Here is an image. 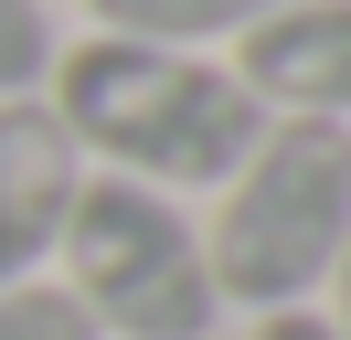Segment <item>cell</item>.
Returning <instances> with one entry per match:
<instances>
[{"mask_svg": "<svg viewBox=\"0 0 351 340\" xmlns=\"http://www.w3.org/2000/svg\"><path fill=\"white\" fill-rule=\"evenodd\" d=\"M43 106L64 117L75 160L107 181L149 191H223L234 160L266 138V106L245 96V75L192 42H138V32H75L43 75Z\"/></svg>", "mask_w": 351, "mask_h": 340, "instance_id": "cell-1", "label": "cell"}, {"mask_svg": "<svg viewBox=\"0 0 351 340\" xmlns=\"http://www.w3.org/2000/svg\"><path fill=\"white\" fill-rule=\"evenodd\" d=\"M213 298L223 308H319L330 266L351 255V127L319 117H266V138L213 191Z\"/></svg>", "mask_w": 351, "mask_h": 340, "instance_id": "cell-2", "label": "cell"}, {"mask_svg": "<svg viewBox=\"0 0 351 340\" xmlns=\"http://www.w3.org/2000/svg\"><path fill=\"white\" fill-rule=\"evenodd\" d=\"M53 276L96 319V340H213V319H223L213 255H202V212L181 191L107 181V170H86V191H75Z\"/></svg>", "mask_w": 351, "mask_h": 340, "instance_id": "cell-3", "label": "cell"}, {"mask_svg": "<svg viewBox=\"0 0 351 340\" xmlns=\"http://www.w3.org/2000/svg\"><path fill=\"white\" fill-rule=\"evenodd\" d=\"M75 191H86V160H75L64 117L43 96H0V287L53 276Z\"/></svg>", "mask_w": 351, "mask_h": 340, "instance_id": "cell-4", "label": "cell"}, {"mask_svg": "<svg viewBox=\"0 0 351 340\" xmlns=\"http://www.w3.org/2000/svg\"><path fill=\"white\" fill-rule=\"evenodd\" d=\"M266 117H319L351 127V0H287L223 53Z\"/></svg>", "mask_w": 351, "mask_h": 340, "instance_id": "cell-5", "label": "cell"}, {"mask_svg": "<svg viewBox=\"0 0 351 340\" xmlns=\"http://www.w3.org/2000/svg\"><path fill=\"white\" fill-rule=\"evenodd\" d=\"M96 32H138V42H192V53H234L266 11L287 0H86Z\"/></svg>", "mask_w": 351, "mask_h": 340, "instance_id": "cell-6", "label": "cell"}, {"mask_svg": "<svg viewBox=\"0 0 351 340\" xmlns=\"http://www.w3.org/2000/svg\"><path fill=\"white\" fill-rule=\"evenodd\" d=\"M53 53H64L53 0H0V96H43Z\"/></svg>", "mask_w": 351, "mask_h": 340, "instance_id": "cell-7", "label": "cell"}, {"mask_svg": "<svg viewBox=\"0 0 351 340\" xmlns=\"http://www.w3.org/2000/svg\"><path fill=\"white\" fill-rule=\"evenodd\" d=\"M0 340H96V319L64 298V276H22L0 287Z\"/></svg>", "mask_w": 351, "mask_h": 340, "instance_id": "cell-8", "label": "cell"}, {"mask_svg": "<svg viewBox=\"0 0 351 340\" xmlns=\"http://www.w3.org/2000/svg\"><path fill=\"white\" fill-rule=\"evenodd\" d=\"M245 340H341V330H330L319 308H256V319H245Z\"/></svg>", "mask_w": 351, "mask_h": 340, "instance_id": "cell-9", "label": "cell"}, {"mask_svg": "<svg viewBox=\"0 0 351 340\" xmlns=\"http://www.w3.org/2000/svg\"><path fill=\"white\" fill-rule=\"evenodd\" d=\"M319 319H330V330L351 340V255H341V266H330V287H319Z\"/></svg>", "mask_w": 351, "mask_h": 340, "instance_id": "cell-10", "label": "cell"}]
</instances>
